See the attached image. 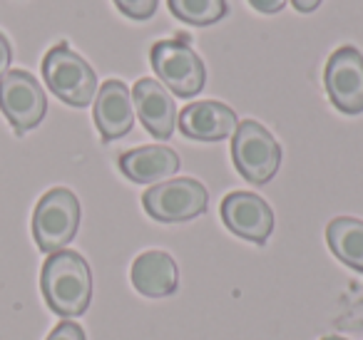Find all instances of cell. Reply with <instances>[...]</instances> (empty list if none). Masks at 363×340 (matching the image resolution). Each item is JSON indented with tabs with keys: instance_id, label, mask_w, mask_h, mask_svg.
Here are the masks:
<instances>
[{
	"instance_id": "1",
	"label": "cell",
	"mask_w": 363,
	"mask_h": 340,
	"mask_svg": "<svg viewBox=\"0 0 363 340\" xmlns=\"http://www.w3.org/2000/svg\"><path fill=\"white\" fill-rule=\"evenodd\" d=\"M40 288L52 313L62 318H77L90 308L92 300L90 266L75 251H55L43 266Z\"/></svg>"
},
{
	"instance_id": "2",
	"label": "cell",
	"mask_w": 363,
	"mask_h": 340,
	"mask_svg": "<svg viewBox=\"0 0 363 340\" xmlns=\"http://www.w3.org/2000/svg\"><path fill=\"white\" fill-rule=\"evenodd\" d=\"M43 77L55 97L70 107H87L97 95V75L65 42L50 47L43 60Z\"/></svg>"
},
{
	"instance_id": "3",
	"label": "cell",
	"mask_w": 363,
	"mask_h": 340,
	"mask_svg": "<svg viewBox=\"0 0 363 340\" xmlns=\"http://www.w3.org/2000/svg\"><path fill=\"white\" fill-rule=\"evenodd\" d=\"M80 226V201L70 189H50L35 206L33 236L43 254L62 251L77 234Z\"/></svg>"
},
{
	"instance_id": "4",
	"label": "cell",
	"mask_w": 363,
	"mask_h": 340,
	"mask_svg": "<svg viewBox=\"0 0 363 340\" xmlns=\"http://www.w3.org/2000/svg\"><path fill=\"white\" fill-rule=\"evenodd\" d=\"M232 159L249 184H267L281 164V147L264 125L244 120L232 140Z\"/></svg>"
},
{
	"instance_id": "5",
	"label": "cell",
	"mask_w": 363,
	"mask_h": 340,
	"mask_svg": "<svg viewBox=\"0 0 363 340\" xmlns=\"http://www.w3.org/2000/svg\"><path fill=\"white\" fill-rule=\"evenodd\" d=\"M152 70L157 72L167 90L177 97H194L204 90L207 70L197 52L184 40H160L150 52Z\"/></svg>"
},
{
	"instance_id": "6",
	"label": "cell",
	"mask_w": 363,
	"mask_h": 340,
	"mask_svg": "<svg viewBox=\"0 0 363 340\" xmlns=\"http://www.w3.org/2000/svg\"><path fill=\"white\" fill-rule=\"evenodd\" d=\"M209 194L197 179H169L145 191L142 206L155 221L182 224L207 211Z\"/></svg>"
},
{
	"instance_id": "7",
	"label": "cell",
	"mask_w": 363,
	"mask_h": 340,
	"mask_svg": "<svg viewBox=\"0 0 363 340\" xmlns=\"http://www.w3.org/2000/svg\"><path fill=\"white\" fill-rule=\"evenodd\" d=\"M0 110L18 135H26L35 130L45 117V92L30 72L8 70L0 77Z\"/></svg>"
},
{
	"instance_id": "8",
	"label": "cell",
	"mask_w": 363,
	"mask_h": 340,
	"mask_svg": "<svg viewBox=\"0 0 363 340\" xmlns=\"http://www.w3.org/2000/svg\"><path fill=\"white\" fill-rule=\"evenodd\" d=\"M323 85L331 105L343 115L363 112V55L351 45H343L328 57Z\"/></svg>"
},
{
	"instance_id": "9",
	"label": "cell",
	"mask_w": 363,
	"mask_h": 340,
	"mask_svg": "<svg viewBox=\"0 0 363 340\" xmlns=\"http://www.w3.org/2000/svg\"><path fill=\"white\" fill-rule=\"evenodd\" d=\"M222 221L232 234L252 241L267 244L274 231V211L262 196L249 191H232L222 201Z\"/></svg>"
},
{
	"instance_id": "10",
	"label": "cell",
	"mask_w": 363,
	"mask_h": 340,
	"mask_svg": "<svg viewBox=\"0 0 363 340\" xmlns=\"http://www.w3.org/2000/svg\"><path fill=\"white\" fill-rule=\"evenodd\" d=\"M132 105L140 115L145 130L157 140H169L177 125V105L164 85L157 80L142 77L132 87Z\"/></svg>"
},
{
	"instance_id": "11",
	"label": "cell",
	"mask_w": 363,
	"mask_h": 340,
	"mask_svg": "<svg viewBox=\"0 0 363 340\" xmlns=\"http://www.w3.org/2000/svg\"><path fill=\"white\" fill-rule=\"evenodd\" d=\"M95 125L102 142H115L125 137L135 125V105L132 90L125 82L107 80L95 95Z\"/></svg>"
},
{
	"instance_id": "12",
	"label": "cell",
	"mask_w": 363,
	"mask_h": 340,
	"mask_svg": "<svg viewBox=\"0 0 363 340\" xmlns=\"http://www.w3.org/2000/svg\"><path fill=\"white\" fill-rule=\"evenodd\" d=\"M239 122L232 107L222 102H192L179 112V130L184 137L197 142H219L234 137Z\"/></svg>"
},
{
	"instance_id": "13",
	"label": "cell",
	"mask_w": 363,
	"mask_h": 340,
	"mask_svg": "<svg viewBox=\"0 0 363 340\" xmlns=\"http://www.w3.org/2000/svg\"><path fill=\"white\" fill-rule=\"evenodd\" d=\"M120 169L135 184H157L179 171V157L169 147H137L120 157Z\"/></svg>"
},
{
	"instance_id": "14",
	"label": "cell",
	"mask_w": 363,
	"mask_h": 340,
	"mask_svg": "<svg viewBox=\"0 0 363 340\" xmlns=\"http://www.w3.org/2000/svg\"><path fill=\"white\" fill-rule=\"evenodd\" d=\"M177 264L164 251H145L132 264V285L147 298H164L177 290Z\"/></svg>"
},
{
	"instance_id": "15",
	"label": "cell",
	"mask_w": 363,
	"mask_h": 340,
	"mask_svg": "<svg viewBox=\"0 0 363 340\" xmlns=\"http://www.w3.org/2000/svg\"><path fill=\"white\" fill-rule=\"evenodd\" d=\"M328 249L338 261L363 273V221L351 216H338L326 229Z\"/></svg>"
},
{
	"instance_id": "16",
	"label": "cell",
	"mask_w": 363,
	"mask_h": 340,
	"mask_svg": "<svg viewBox=\"0 0 363 340\" xmlns=\"http://www.w3.org/2000/svg\"><path fill=\"white\" fill-rule=\"evenodd\" d=\"M172 16L187 26H214L229 13L227 0H167Z\"/></svg>"
},
{
	"instance_id": "17",
	"label": "cell",
	"mask_w": 363,
	"mask_h": 340,
	"mask_svg": "<svg viewBox=\"0 0 363 340\" xmlns=\"http://www.w3.org/2000/svg\"><path fill=\"white\" fill-rule=\"evenodd\" d=\"M115 6L132 21H147L155 16L157 0H115Z\"/></svg>"
},
{
	"instance_id": "18",
	"label": "cell",
	"mask_w": 363,
	"mask_h": 340,
	"mask_svg": "<svg viewBox=\"0 0 363 340\" xmlns=\"http://www.w3.org/2000/svg\"><path fill=\"white\" fill-rule=\"evenodd\" d=\"M48 340H85V330H82L77 323L65 320V323H60L50 335H48Z\"/></svg>"
},
{
	"instance_id": "19",
	"label": "cell",
	"mask_w": 363,
	"mask_h": 340,
	"mask_svg": "<svg viewBox=\"0 0 363 340\" xmlns=\"http://www.w3.org/2000/svg\"><path fill=\"white\" fill-rule=\"evenodd\" d=\"M249 6H252L257 13L274 16V13H279L284 6H286V0H249Z\"/></svg>"
},
{
	"instance_id": "20",
	"label": "cell",
	"mask_w": 363,
	"mask_h": 340,
	"mask_svg": "<svg viewBox=\"0 0 363 340\" xmlns=\"http://www.w3.org/2000/svg\"><path fill=\"white\" fill-rule=\"evenodd\" d=\"M11 60H13V50H11V42L8 38L0 33V77L6 75L8 67H11Z\"/></svg>"
},
{
	"instance_id": "21",
	"label": "cell",
	"mask_w": 363,
	"mask_h": 340,
	"mask_svg": "<svg viewBox=\"0 0 363 340\" xmlns=\"http://www.w3.org/2000/svg\"><path fill=\"white\" fill-rule=\"evenodd\" d=\"M291 6L296 8L298 13H313L321 6V0H291Z\"/></svg>"
},
{
	"instance_id": "22",
	"label": "cell",
	"mask_w": 363,
	"mask_h": 340,
	"mask_svg": "<svg viewBox=\"0 0 363 340\" xmlns=\"http://www.w3.org/2000/svg\"><path fill=\"white\" fill-rule=\"evenodd\" d=\"M323 340H346V338H323Z\"/></svg>"
}]
</instances>
